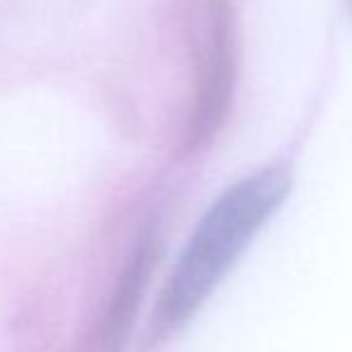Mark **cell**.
Here are the masks:
<instances>
[{
	"label": "cell",
	"mask_w": 352,
	"mask_h": 352,
	"mask_svg": "<svg viewBox=\"0 0 352 352\" xmlns=\"http://www.w3.org/2000/svg\"><path fill=\"white\" fill-rule=\"evenodd\" d=\"M153 259H156V240L146 237L132 252L130 261H127L125 271H122L120 280L116 285L111 305H108L101 329V343L106 352H120L122 343L127 340L132 319H135L137 307H140L142 292L146 287L148 274H151Z\"/></svg>",
	"instance_id": "cell-3"
},
{
	"label": "cell",
	"mask_w": 352,
	"mask_h": 352,
	"mask_svg": "<svg viewBox=\"0 0 352 352\" xmlns=\"http://www.w3.org/2000/svg\"><path fill=\"white\" fill-rule=\"evenodd\" d=\"M290 192L285 168H264L230 185L195 228L158 305V324L185 326L237 264Z\"/></svg>",
	"instance_id": "cell-1"
},
{
	"label": "cell",
	"mask_w": 352,
	"mask_h": 352,
	"mask_svg": "<svg viewBox=\"0 0 352 352\" xmlns=\"http://www.w3.org/2000/svg\"><path fill=\"white\" fill-rule=\"evenodd\" d=\"M348 3H350V8H352V0H348Z\"/></svg>",
	"instance_id": "cell-4"
},
{
	"label": "cell",
	"mask_w": 352,
	"mask_h": 352,
	"mask_svg": "<svg viewBox=\"0 0 352 352\" xmlns=\"http://www.w3.org/2000/svg\"><path fill=\"white\" fill-rule=\"evenodd\" d=\"M197 87L187 122V151L206 146L226 122L235 87L230 0H199L197 14Z\"/></svg>",
	"instance_id": "cell-2"
}]
</instances>
